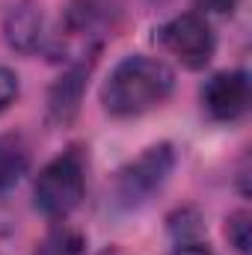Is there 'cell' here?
Listing matches in <instances>:
<instances>
[{
    "instance_id": "1",
    "label": "cell",
    "mask_w": 252,
    "mask_h": 255,
    "mask_svg": "<svg viewBox=\"0 0 252 255\" xmlns=\"http://www.w3.org/2000/svg\"><path fill=\"white\" fill-rule=\"evenodd\" d=\"M175 86L172 68L151 57H127L116 65L101 89L104 110L110 116H139L169 98Z\"/></svg>"
},
{
    "instance_id": "2",
    "label": "cell",
    "mask_w": 252,
    "mask_h": 255,
    "mask_svg": "<svg viewBox=\"0 0 252 255\" xmlns=\"http://www.w3.org/2000/svg\"><path fill=\"white\" fill-rule=\"evenodd\" d=\"M83 187H86V163L80 148H68L63 154H57L36 178V208L51 217L60 220L65 214H71L80 199H83Z\"/></svg>"
},
{
    "instance_id": "3",
    "label": "cell",
    "mask_w": 252,
    "mask_h": 255,
    "mask_svg": "<svg viewBox=\"0 0 252 255\" xmlns=\"http://www.w3.org/2000/svg\"><path fill=\"white\" fill-rule=\"evenodd\" d=\"M175 166V151L172 145H154L148 151H142L133 163H127L125 169L119 172V181H116V196L119 202L133 208V205H142L154 190L163 187V181L169 178Z\"/></svg>"
},
{
    "instance_id": "4",
    "label": "cell",
    "mask_w": 252,
    "mask_h": 255,
    "mask_svg": "<svg viewBox=\"0 0 252 255\" xmlns=\"http://www.w3.org/2000/svg\"><path fill=\"white\" fill-rule=\"evenodd\" d=\"M160 42L184 68H205L214 57V48H217L211 24L196 12L178 15L169 24H163L160 27Z\"/></svg>"
},
{
    "instance_id": "5",
    "label": "cell",
    "mask_w": 252,
    "mask_h": 255,
    "mask_svg": "<svg viewBox=\"0 0 252 255\" xmlns=\"http://www.w3.org/2000/svg\"><path fill=\"white\" fill-rule=\"evenodd\" d=\"M202 104L211 119L232 122L250 107V77L244 71H220L202 89Z\"/></svg>"
},
{
    "instance_id": "6",
    "label": "cell",
    "mask_w": 252,
    "mask_h": 255,
    "mask_svg": "<svg viewBox=\"0 0 252 255\" xmlns=\"http://www.w3.org/2000/svg\"><path fill=\"white\" fill-rule=\"evenodd\" d=\"M3 30H6V42L21 54H33L45 42V21H42V12L33 0L15 3L6 15Z\"/></svg>"
},
{
    "instance_id": "7",
    "label": "cell",
    "mask_w": 252,
    "mask_h": 255,
    "mask_svg": "<svg viewBox=\"0 0 252 255\" xmlns=\"http://www.w3.org/2000/svg\"><path fill=\"white\" fill-rule=\"evenodd\" d=\"M86 65H77L71 68L65 77H60V83L51 89V98H48V110H51V119L57 122H68L77 107H80V95H83V80H86Z\"/></svg>"
},
{
    "instance_id": "8",
    "label": "cell",
    "mask_w": 252,
    "mask_h": 255,
    "mask_svg": "<svg viewBox=\"0 0 252 255\" xmlns=\"http://www.w3.org/2000/svg\"><path fill=\"white\" fill-rule=\"evenodd\" d=\"M30 166V148L21 136L3 133L0 136V193L21 181V175Z\"/></svg>"
},
{
    "instance_id": "9",
    "label": "cell",
    "mask_w": 252,
    "mask_h": 255,
    "mask_svg": "<svg viewBox=\"0 0 252 255\" xmlns=\"http://www.w3.org/2000/svg\"><path fill=\"white\" fill-rule=\"evenodd\" d=\"M36 255H86V244L77 232L63 226V229H54L42 238Z\"/></svg>"
},
{
    "instance_id": "10",
    "label": "cell",
    "mask_w": 252,
    "mask_h": 255,
    "mask_svg": "<svg viewBox=\"0 0 252 255\" xmlns=\"http://www.w3.org/2000/svg\"><path fill=\"white\" fill-rule=\"evenodd\" d=\"M226 235H229L232 247H235L241 255L250 253V214H247V211L232 214L229 223H226Z\"/></svg>"
},
{
    "instance_id": "11",
    "label": "cell",
    "mask_w": 252,
    "mask_h": 255,
    "mask_svg": "<svg viewBox=\"0 0 252 255\" xmlns=\"http://www.w3.org/2000/svg\"><path fill=\"white\" fill-rule=\"evenodd\" d=\"M15 95H18V77H15V71L0 65V113L15 101Z\"/></svg>"
},
{
    "instance_id": "12",
    "label": "cell",
    "mask_w": 252,
    "mask_h": 255,
    "mask_svg": "<svg viewBox=\"0 0 252 255\" xmlns=\"http://www.w3.org/2000/svg\"><path fill=\"white\" fill-rule=\"evenodd\" d=\"M196 3H199V9H205V12H217V15L235 12V6H238V0H196Z\"/></svg>"
},
{
    "instance_id": "13",
    "label": "cell",
    "mask_w": 252,
    "mask_h": 255,
    "mask_svg": "<svg viewBox=\"0 0 252 255\" xmlns=\"http://www.w3.org/2000/svg\"><path fill=\"white\" fill-rule=\"evenodd\" d=\"M175 255H214V250L205 244H196V241H184V244H178Z\"/></svg>"
}]
</instances>
